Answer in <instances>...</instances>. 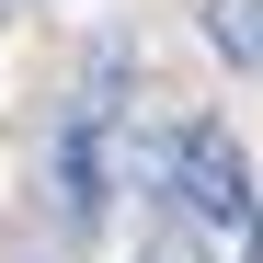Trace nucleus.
Wrapping results in <instances>:
<instances>
[{
    "label": "nucleus",
    "instance_id": "nucleus-5",
    "mask_svg": "<svg viewBox=\"0 0 263 263\" xmlns=\"http://www.w3.org/2000/svg\"><path fill=\"white\" fill-rule=\"evenodd\" d=\"M0 12H12V0H0Z\"/></svg>",
    "mask_w": 263,
    "mask_h": 263
},
{
    "label": "nucleus",
    "instance_id": "nucleus-1",
    "mask_svg": "<svg viewBox=\"0 0 263 263\" xmlns=\"http://www.w3.org/2000/svg\"><path fill=\"white\" fill-rule=\"evenodd\" d=\"M160 195L195 217V229H240L252 240V217H263V195H252V160H240V138L217 115H195V126H172L160 138Z\"/></svg>",
    "mask_w": 263,
    "mask_h": 263
},
{
    "label": "nucleus",
    "instance_id": "nucleus-3",
    "mask_svg": "<svg viewBox=\"0 0 263 263\" xmlns=\"http://www.w3.org/2000/svg\"><path fill=\"white\" fill-rule=\"evenodd\" d=\"M206 46L229 69H263V0H206Z\"/></svg>",
    "mask_w": 263,
    "mask_h": 263
},
{
    "label": "nucleus",
    "instance_id": "nucleus-2",
    "mask_svg": "<svg viewBox=\"0 0 263 263\" xmlns=\"http://www.w3.org/2000/svg\"><path fill=\"white\" fill-rule=\"evenodd\" d=\"M58 195H69V217H103V138H92V115L58 138Z\"/></svg>",
    "mask_w": 263,
    "mask_h": 263
},
{
    "label": "nucleus",
    "instance_id": "nucleus-4",
    "mask_svg": "<svg viewBox=\"0 0 263 263\" xmlns=\"http://www.w3.org/2000/svg\"><path fill=\"white\" fill-rule=\"evenodd\" d=\"M138 263H217V252H206V229H195V217L172 206V217H149V240H138Z\"/></svg>",
    "mask_w": 263,
    "mask_h": 263
}]
</instances>
